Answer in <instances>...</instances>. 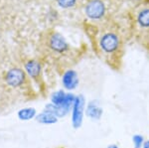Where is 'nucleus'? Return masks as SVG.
<instances>
[{"label":"nucleus","instance_id":"f257e3e1","mask_svg":"<svg viewBox=\"0 0 149 148\" xmlns=\"http://www.w3.org/2000/svg\"><path fill=\"white\" fill-rule=\"evenodd\" d=\"M86 14L90 19L97 20L103 17L105 13V5L102 0H91L86 5Z\"/></svg>","mask_w":149,"mask_h":148},{"label":"nucleus","instance_id":"f03ea898","mask_svg":"<svg viewBox=\"0 0 149 148\" xmlns=\"http://www.w3.org/2000/svg\"><path fill=\"white\" fill-rule=\"evenodd\" d=\"M5 81L7 85L12 88L20 87L25 81V73L19 68L10 69L6 74Z\"/></svg>","mask_w":149,"mask_h":148},{"label":"nucleus","instance_id":"7ed1b4c3","mask_svg":"<svg viewBox=\"0 0 149 148\" xmlns=\"http://www.w3.org/2000/svg\"><path fill=\"white\" fill-rule=\"evenodd\" d=\"M84 107H85V99L81 95H78L74 99L73 108V124L74 127H80L83 121Z\"/></svg>","mask_w":149,"mask_h":148},{"label":"nucleus","instance_id":"20e7f679","mask_svg":"<svg viewBox=\"0 0 149 148\" xmlns=\"http://www.w3.org/2000/svg\"><path fill=\"white\" fill-rule=\"evenodd\" d=\"M74 99L76 97H74V94H66L63 90H58L52 95V101L55 106L67 107V108H70L72 104H74Z\"/></svg>","mask_w":149,"mask_h":148},{"label":"nucleus","instance_id":"39448f33","mask_svg":"<svg viewBox=\"0 0 149 148\" xmlns=\"http://www.w3.org/2000/svg\"><path fill=\"white\" fill-rule=\"evenodd\" d=\"M119 46V39L113 33H107L100 39V47L107 53H111Z\"/></svg>","mask_w":149,"mask_h":148},{"label":"nucleus","instance_id":"423d86ee","mask_svg":"<svg viewBox=\"0 0 149 148\" xmlns=\"http://www.w3.org/2000/svg\"><path fill=\"white\" fill-rule=\"evenodd\" d=\"M50 47L52 48V50H54L55 52L58 53H63L66 50H68L69 45L67 43L66 39L59 33H55L51 36L50 38Z\"/></svg>","mask_w":149,"mask_h":148},{"label":"nucleus","instance_id":"0eeeda50","mask_svg":"<svg viewBox=\"0 0 149 148\" xmlns=\"http://www.w3.org/2000/svg\"><path fill=\"white\" fill-rule=\"evenodd\" d=\"M79 83L78 74L74 70H69L64 74L63 76V85L66 89L74 90L77 88Z\"/></svg>","mask_w":149,"mask_h":148},{"label":"nucleus","instance_id":"6e6552de","mask_svg":"<svg viewBox=\"0 0 149 148\" xmlns=\"http://www.w3.org/2000/svg\"><path fill=\"white\" fill-rule=\"evenodd\" d=\"M25 71L28 74V76H30L31 78H37L40 75V72H41L40 63L35 61V60L28 61L25 64Z\"/></svg>","mask_w":149,"mask_h":148},{"label":"nucleus","instance_id":"1a4fd4ad","mask_svg":"<svg viewBox=\"0 0 149 148\" xmlns=\"http://www.w3.org/2000/svg\"><path fill=\"white\" fill-rule=\"evenodd\" d=\"M69 110H70V108L59 106H55L54 104H47L46 107H45V111H48V113L54 114V115L57 116V117H63V116H65L69 113Z\"/></svg>","mask_w":149,"mask_h":148},{"label":"nucleus","instance_id":"9d476101","mask_svg":"<svg viewBox=\"0 0 149 148\" xmlns=\"http://www.w3.org/2000/svg\"><path fill=\"white\" fill-rule=\"evenodd\" d=\"M57 116L48 113V111H44V113L38 114V116H36L37 121L42 124H54L55 122H57Z\"/></svg>","mask_w":149,"mask_h":148},{"label":"nucleus","instance_id":"9b49d317","mask_svg":"<svg viewBox=\"0 0 149 148\" xmlns=\"http://www.w3.org/2000/svg\"><path fill=\"white\" fill-rule=\"evenodd\" d=\"M102 113V109L100 106H97V102H91L86 108V114L91 118H100Z\"/></svg>","mask_w":149,"mask_h":148},{"label":"nucleus","instance_id":"f8f14e48","mask_svg":"<svg viewBox=\"0 0 149 148\" xmlns=\"http://www.w3.org/2000/svg\"><path fill=\"white\" fill-rule=\"evenodd\" d=\"M36 115V109L33 107H26V108H22L18 111V117L21 120H29L35 117Z\"/></svg>","mask_w":149,"mask_h":148},{"label":"nucleus","instance_id":"ddd939ff","mask_svg":"<svg viewBox=\"0 0 149 148\" xmlns=\"http://www.w3.org/2000/svg\"><path fill=\"white\" fill-rule=\"evenodd\" d=\"M137 21L142 27H149V8H144L139 12Z\"/></svg>","mask_w":149,"mask_h":148},{"label":"nucleus","instance_id":"4468645a","mask_svg":"<svg viewBox=\"0 0 149 148\" xmlns=\"http://www.w3.org/2000/svg\"><path fill=\"white\" fill-rule=\"evenodd\" d=\"M77 0H57L58 5L62 8L68 9V8H72V7L74 6Z\"/></svg>","mask_w":149,"mask_h":148},{"label":"nucleus","instance_id":"2eb2a0df","mask_svg":"<svg viewBox=\"0 0 149 148\" xmlns=\"http://www.w3.org/2000/svg\"><path fill=\"white\" fill-rule=\"evenodd\" d=\"M142 142H143V137L140 136V135H135L133 137V143L135 145L136 148H139L142 145Z\"/></svg>","mask_w":149,"mask_h":148},{"label":"nucleus","instance_id":"dca6fc26","mask_svg":"<svg viewBox=\"0 0 149 148\" xmlns=\"http://www.w3.org/2000/svg\"><path fill=\"white\" fill-rule=\"evenodd\" d=\"M143 148H149V140H148V141H146L145 143H144Z\"/></svg>","mask_w":149,"mask_h":148},{"label":"nucleus","instance_id":"f3484780","mask_svg":"<svg viewBox=\"0 0 149 148\" xmlns=\"http://www.w3.org/2000/svg\"><path fill=\"white\" fill-rule=\"evenodd\" d=\"M109 148H117V146H115V145H110Z\"/></svg>","mask_w":149,"mask_h":148}]
</instances>
